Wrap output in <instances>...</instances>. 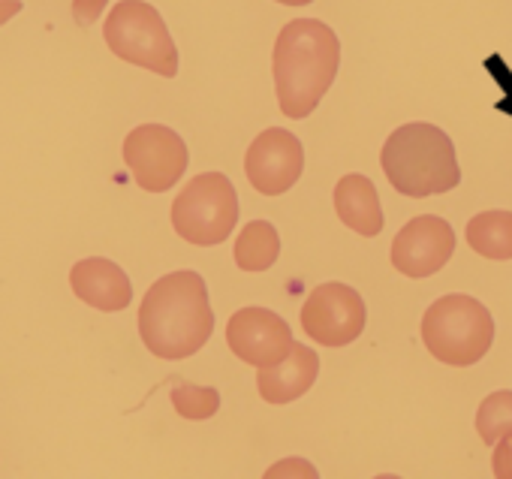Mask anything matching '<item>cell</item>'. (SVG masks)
Instances as JSON below:
<instances>
[{
    "label": "cell",
    "mask_w": 512,
    "mask_h": 479,
    "mask_svg": "<svg viewBox=\"0 0 512 479\" xmlns=\"http://www.w3.org/2000/svg\"><path fill=\"white\" fill-rule=\"evenodd\" d=\"M214 332L208 287L199 272H172L154 281L139 305V338L166 362L199 353Z\"/></svg>",
    "instance_id": "6da1fadb"
},
{
    "label": "cell",
    "mask_w": 512,
    "mask_h": 479,
    "mask_svg": "<svg viewBox=\"0 0 512 479\" xmlns=\"http://www.w3.org/2000/svg\"><path fill=\"white\" fill-rule=\"evenodd\" d=\"M341 67V43L320 19H293L281 28L272 70L281 112L293 121L308 118L326 91L332 88Z\"/></svg>",
    "instance_id": "7a4b0ae2"
},
{
    "label": "cell",
    "mask_w": 512,
    "mask_h": 479,
    "mask_svg": "<svg viewBox=\"0 0 512 479\" xmlns=\"http://www.w3.org/2000/svg\"><path fill=\"white\" fill-rule=\"evenodd\" d=\"M380 166L389 184L410 199L455 190L461 181L452 139L437 124L425 121L401 124L389 133L380 151Z\"/></svg>",
    "instance_id": "3957f363"
},
{
    "label": "cell",
    "mask_w": 512,
    "mask_h": 479,
    "mask_svg": "<svg viewBox=\"0 0 512 479\" xmlns=\"http://www.w3.org/2000/svg\"><path fill=\"white\" fill-rule=\"evenodd\" d=\"M422 341L428 353L452 368L476 365L494 341V320L473 296H443L422 317Z\"/></svg>",
    "instance_id": "277c9868"
},
{
    "label": "cell",
    "mask_w": 512,
    "mask_h": 479,
    "mask_svg": "<svg viewBox=\"0 0 512 479\" xmlns=\"http://www.w3.org/2000/svg\"><path fill=\"white\" fill-rule=\"evenodd\" d=\"M109 52L133 67L151 70L163 79L178 76V49L163 16L145 0H121L103 25Z\"/></svg>",
    "instance_id": "5b68a950"
},
{
    "label": "cell",
    "mask_w": 512,
    "mask_h": 479,
    "mask_svg": "<svg viewBox=\"0 0 512 479\" xmlns=\"http://www.w3.org/2000/svg\"><path fill=\"white\" fill-rule=\"evenodd\" d=\"M172 229L196 248L226 242L238 220V196L223 172H202L184 184L172 202Z\"/></svg>",
    "instance_id": "8992f818"
},
{
    "label": "cell",
    "mask_w": 512,
    "mask_h": 479,
    "mask_svg": "<svg viewBox=\"0 0 512 479\" xmlns=\"http://www.w3.org/2000/svg\"><path fill=\"white\" fill-rule=\"evenodd\" d=\"M187 145L166 124H139L124 139V163L148 193L172 190L187 172Z\"/></svg>",
    "instance_id": "52a82bcc"
},
{
    "label": "cell",
    "mask_w": 512,
    "mask_h": 479,
    "mask_svg": "<svg viewBox=\"0 0 512 479\" xmlns=\"http://www.w3.org/2000/svg\"><path fill=\"white\" fill-rule=\"evenodd\" d=\"M368 323L365 299L338 281L320 284L311 290L305 308H302V326L311 341L323 347H347L353 344Z\"/></svg>",
    "instance_id": "ba28073f"
},
{
    "label": "cell",
    "mask_w": 512,
    "mask_h": 479,
    "mask_svg": "<svg viewBox=\"0 0 512 479\" xmlns=\"http://www.w3.org/2000/svg\"><path fill=\"white\" fill-rule=\"evenodd\" d=\"M244 172L253 190H260L263 196L287 193L305 172V148L299 136L284 127L263 130L244 154Z\"/></svg>",
    "instance_id": "9c48e42d"
},
{
    "label": "cell",
    "mask_w": 512,
    "mask_h": 479,
    "mask_svg": "<svg viewBox=\"0 0 512 479\" xmlns=\"http://www.w3.org/2000/svg\"><path fill=\"white\" fill-rule=\"evenodd\" d=\"M455 254V229L437 217L422 214L401 226L392 242V266L404 278H431Z\"/></svg>",
    "instance_id": "30bf717a"
},
{
    "label": "cell",
    "mask_w": 512,
    "mask_h": 479,
    "mask_svg": "<svg viewBox=\"0 0 512 479\" xmlns=\"http://www.w3.org/2000/svg\"><path fill=\"white\" fill-rule=\"evenodd\" d=\"M226 344L244 365L266 368L287 359L296 347V338L284 317H278L269 308L250 305L232 314L226 326Z\"/></svg>",
    "instance_id": "8fae6325"
},
{
    "label": "cell",
    "mask_w": 512,
    "mask_h": 479,
    "mask_svg": "<svg viewBox=\"0 0 512 479\" xmlns=\"http://www.w3.org/2000/svg\"><path fill=\"white\" fill-rule=\"evenodd\" d=\"M70 287L79 302L106 314L124 311L133 302V287H130L127 272L106 257L79 260L70 272Z\"/></svg>",
    "instance_id": "7c38bea8"
},
{
    "label": "cell",
    "mask_w": 512,
    "mask_h": 479,
    "mask_svg": "<svg viewBox=\"0 0 512 479\" xmlns=\"http://www.w3.org/2000/svg\"><path fill=\"white\" fill-rule=\"evenodd\" d=\"M317 374H320L317 353L308 344L296 341L287 359L260 368V374H256V389H260L263 401L269 404H290V401H299L317 383Z\"/></svg>",
    "instance_id": "4fadbf2b"
},
{
    "label": "cell",
    "mask_w": 512,
    "mask_h": 479,
    "mask_svg": "<svg viewBox=\"0 0 512 479\" xmlns=\"http://www.w3.org/2000/svg\"><path fill=\"white\" fill-rule=\"evenodd\" d=\"M335 211L341 217L344 226H350L353 232L374 238L383 232V208H380V196L377 187L368 175H344L335 184Z\"/></svg>",
    "instance_id": "5bb4252c"
},
{
    "label": "cell",
    "mask_w": 512,
    "mask_h": 479,
    "mask_svg": "<svg viewBox=\"0 0 512 479\" xmlns=\"http://www.w3.org/2000/svg\"><path fill=\"white\" fill-rule=\"evenodd\" d=\"M281 257V235L269 220H250L238 232L235 266L241 272H266Z\"/></svg>",
    "instance_id": "9a60e30c"
},
{
    "label": "cell",
    "mask_w": 512,
    "mask_h": 479,
    "mask_svg": "<svg viewBox=\"0 0 512 479\" xmlns=\"http://www.w3.org/2000/svg\"><path fill=\"white\" fill-rule=\"evenodd\" d=\"M467 245L485 260H512V211H482L467 223Z\"/></svg>",
    "instance_id": "2e32d148"
},
{
    "label": "cell",
    "mask_w": 512,
    "mask_h": 479,
    "mask_svg": "<svg viewBox=\"0 0 512 479\" xmlns=\"http://www.w3.org/2000/svg\"><path fill=\"white\" fill-rule=\"evenodd\" d=\"M512 431V392H491L476 410V434L485 446H494L503 434Z\"/></svg>",
    "instance_id": "e0dca14e"
},
{
    "label": "cell",
    "mask_w": 512,
    "mask_h": 479,
    "mask_svg": "<svg viewBox=\"0 0 512 479\" xmlns=\"http://www.w3.org/2000/svg\"><path fill=\"white\" fill-rule=\"evenodd\" d=\"M172 407L178 410V416L184 419H211L220 410V392L211 386H193V383H178L172 392Z\"/></svg>",
    "instance_id": "ac0fdd59"
},
{
    "label": "cell",
    "mask_w": 512,
    "mask_h": 479,
    "mask_svg": "<svg viewBox=\"0 0 512 479\" xmlns=\"http://www.w3.org/2000/svg\"><path fill=\"white\" fill-rule=\"evenodd\" d=\"M491 470L500 479H512V431L503 434L494 443V455H491Z\"/></svg>",
    "instance_id": "d6986e66"
},
{
    "label": "cell",
    "mask_w": 512,
    "mask_h": 479,
    "mask_svg": "<svg viewBox=\"0 0 512 479\" xmlns=\"http://www.w3.org/2000/svg\"><path fill=\"white\" fill-rule=\"evenodd\" d=\"M106 7H109V0H73V19L79 28H91L103 16Z\"/></svg>",
    "instance_id": "ffe728a7"
},
{
    "label": "cell",
    "mask_w": 512,
    "mask_h": 479,
    "mask_svg": "<svg viewBox=\"0 0 512 479\" xmlns=\"http://www.w3.org/2000/svg\"><path fill=\"white\" fill-rule=\"evenodd\" d=\"M22 13V4L19 0H0V28H4L10 19H16Z\"/></svg>",
    "instance_id": "44dd1931"
},
{
    "label": "cell",
    "mask_w": 512,
    "mask_h": 479,
    "mask_svg": "<svg viewBox=\"0 0 512 479\" xmlns=\"http://www.w3.org/2000/svg\"><path fill=\"white\" fill-rule=\"evenodd\" d=\"M275 4H284V7H308L314 0H275Z\"/></svg>",
    "instance_id": "7402d4cb"
}]
</instances>
